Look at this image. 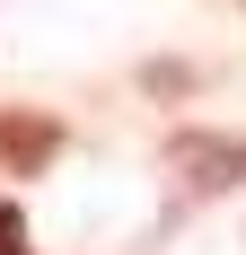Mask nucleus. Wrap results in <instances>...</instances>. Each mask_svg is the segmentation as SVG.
I'll return each mask as SVG.
<instances>
[{
  "mask_svg": "<svg viewBox=\"0 0 246 255\" xmlns=\"http://www.w3.org/2000/svg\"><path fill=\"white\" fill-rule=\"evenodd\" d=\"M167 167L194 185V194H229V185H246V141H229V132H176Z\"/></svg>",
  "mask_w": 246,
  "mask_h": 255,
  "instance_id": "1",
  "label": "nucleus"
},
{
  "mask_svg": "<svg viewBox=\"0 0 246 255\" xmlns=\"http://www.w3.org/2000/svg\"><path fill=\"white\" fill-rule=\"evenodd\" d=\"M53 158H62L53 115H0V176H44Z\"/></svg>",
  "mask_w": 246,
  "mask_h": 255,
  "instance_id": "2",
  "label": "nucleus"
},
{
  "mask_svg": "<svg viewBox=\"0 0 246 255\" xmlns=\"http://www.w3.org/2000/svg\"><path fill=\"white\" fill-rule=\"evenodd\" d=\"M0 255H35V247H26V211L9 203V194H0Z\"/></svg>",
  "mask_w": 246,
  "mask_h": 255,
  "instance_id": "3",
  "label": "nucleus"
}]
</instances>
